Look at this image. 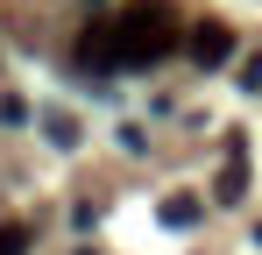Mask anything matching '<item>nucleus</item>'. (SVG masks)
Here are the masks:
<instances>
[{
    "instance_id": "9",
    "label": "nucleus",
    "mask_w": 262,
    "mask_h": 255,
    "mask_svg": "<svg viewBox=\"0 0 262 255\" xmlns=\"http://www.w3.org/2000/svg\"><path fill=\"white\" fill-rule=\"evenodd\" d=\"M255 241H262V227H255Z\"/></svg>"
},
{
    "instance_id": "7",
    "label": "nucleus",
    "mask_w": 262,
    "mask_h": 255,
    "mask_svg": "<svg viewBox=\"0 0 262 255\" xmlns=\"http://www.w3.org/2000/svg\"><path fill=\"white\" fill-rule=\"evenodd\" d=\"M29 248H36V227L7 220V227H0V255H29Z\"/></svg>"
},
{
    "instance_id": "8",
    "label": "nucleus",
    "mask_w": 262,
    "mask_h": 255,
    "mask_svg": "<svg viewBox=\"0 0 262 255\" xmlns=\"http://www.w3.org/2000/svg\"><path fill=\"white\" fill-rule=\"evenodd\" d=\"M241 85H248V92H262V57L248 64V71H241Z\"/></svg>"
},
{
    "instance_id": "1",
    "label": "nucleus",
    "mask_w": 262,
    "mask_h": 255,
    "mask_svg": "<svg viewBox=\"0 0 262 255\" xmlns=\"http://www.w3.org/2000/svg\"><path fill=\"white\" fill-rule=\"evenodd\" d=\"M177 50V14L163 7V0H149V7H128L121 14V57H128L135 71L142 64H163Z\"/></svg>"
},
{
    "instance_id": "3",
    "label": "nucleus",
    "mask_w": 262,
    "mask_h": 255,
    "mask_svg": "<svg viewBox=\"0 0 262 255\" xmlns=\"http://www.w3.org/2000/svg\"><path fill=\"white\" fill-rule=\"evenodd\" d=\"M184 50H191L199 71H227V57H234V29H227V22H199V29L184 36Z\"/></svg>"
},
{
    "instance_id": "5",
    "label": "nucleus",
    "mask_w": 262,
    "mask_h": 255,
    "mask_svg": "<svg viewBox=\"0 0 262 255\" xmlns=\"http://www.w3.org/2000/svg\"><path fill=\"white\" fill-rule=\"evenodd\" d=\"M213 199H220V206H241V199H248V156H241V142L227 149V170H220Z\"/></svg>"
},
{
    "instance_id": "4",
    "label": "nucleus",
    "mask_w": 262,
    "mask_h": 255,
    "mask_svg": "<svg viewBox=\"0 0 262 255\" xmlns=\"http://www.w3.org/2000/svg\"><path fill=\"white\" fill-rule=\"evenodd\" d=\"M156 220L184 234V227H199V220H206V199H199V192H163V206H156Z\"/></svg>"
},
{
    "instance_id": "6",
    "label": "nucleus",
    "mask_w": 262,
    "mask_h": 255,
    "mask_svg": "<svg viewBox=\"0 0 262 255\" xmlns=\"http://www.w3.org/2000/svg\"><path fill=\"white\" fill-rule=\"evenodd\" d=\"M43 135L57 142V149H71V142H78V121H71L64 107H50V114H43Z\"/></svg>"
},
{
    "instance_id": "2",
    "label": "nucleus",
    "mask_w": 262,
    "mask_h": 255,
    "mask_svg": "<svg viewBox=\"0 0 262 255\" xmlns=\"http://www.w3.org/2000/svg\"><path fill=\"white\" fill-rule=\"evenodd\" d=\"M78 64H85V71H128V57H121V22H92L85 36H78Z\"/></svg>"
}]
</instances>
